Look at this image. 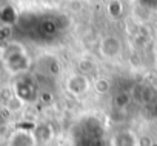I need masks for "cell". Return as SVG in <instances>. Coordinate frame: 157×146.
I'll return each instance as SVG.
<instances>
[{
	"mask_svg": "<svg viewBox=\"0 0 157 146\" xmlns=\"http://www.w3.org/2000/svg\"><path fill=\"white\" fill-rule=\"evenodd\" d=\"M122 49H123V45H122V40L116 36H105L102 40H100V45H99V52L103 58H117L120 54H122Z\"/></svg>",
	"mask_w": 157,
	"mask_h": 146,
	"instance_id": "6da1fadb",
	"label": "cell"
},
{
	"mask_svg": "<svg viewBox=\"0 0 157 146\" xmlns=\"http://www.w3.org/2000/svg\"><path fill=\"white\" fill-rule=\"evenodd\" d=\"M66 89H68L72 95H75V97L83 95V94L90 89V80H88V77H86L85 74H74V76H71V77L68 79V82H66Z\"/></svg>",
	"mask_w": 157,
	"mask_h": 146,
	"instance_id": "7a4b0ae2",
	"label": "cell"
},
{
	"mask_svg": "<svg viewBox=\"0 0 157 146\" xmlns=\"http://www.w3.org/2000/svg\"><path fill=\"white\" fill-rule=\"evenodd\" d=\"M37 138L34 132L25 131V129H17L10 135L8 144L10 146H37Z\"/></svg>",
	"mask_w": 157,
	"mask_h": 146,
	"instance_id": "3957f363",
	"label": "cell"
},
{
	"mask_svg": "<svg viewBox=\"0 0 157 146\" xmlns=\"http://www.w3.org/2000/svg\"><path fill=\"white\" fill-rule=\"evenodd\" d=\"M113 146H139V138L131 131H120L114 135Z\"/></svg>",
	"mask_w": 157,
	"mask_h": 146,
	"instance_id": "277c9868",
	"label": "cell"
},
{
	"mask_svg": "<svg viewBox=\"0 0 157 146\" xmlns=\"http://www.w3.org/2000/svg\"><path fill=\"white\" fill-rule=\"evenodd\" d=\"M34 135H36L37 141L46 143V141L51 140V137H52V131H51V128H49L48 125H40V126H37V128L34 129Z\"/></svg>",
	"mask_w": 157,
	"mask_h": 146,
	"instance_id": "5b68a950",
	"label": "cell"
},
{
	"mask_svg": "<svg viewBox=\"0 0 157 146\" xmlns=\"http://www.w3.org/2000/svg\"><path fill=\"white\" fill-rule=\"evenodd\" d=\"M106 11H108V16L111 19H119L123 14V5L120 0H111L106 6Z\"/></svg>",
	"mask_w": 157,
	"mask_h": 146,
	"instance_id": "8992f818",
	"label": "cell"
},
{
	"mask_svg": "<svg viewBox=\"0 0 157 146\" xmlns=\"http://www.w3.org/2000/svg\"><path fill=\"white\" fill-rule=\"evenodd\" d=\"M94 91L97 92V94H100V95H105V94H108L109 91H111V82L106 79V77H99V79H96V82H94Z\"/></svg>",
	"mask_w": 157,
	"mask_h": 146,
	"instance_id": "52a82bcc",
	"label": "cell"
},
{
	"mask_svg": "<svg viewBox=\"0 0 157 146\" xmlns=\"http://www.w3.org/2000/svg\"><path fill=\"white\" fill-rule=\"evenodd\" d=\"M5 106H6V109L10 111V112H19V111H22V108L25 106V102L19 97V95H11L10 99H8V102L5 103Z\"/></svg>",
	"mask_w": 157,
	"mask_h": 146,
	"instance_id": "ba28073f",
	"label": "cell"
},
{
	"mask_svg": "<svg viewBox=\"0 0 157 146\" xmlns=\"http://www.w3.org/2000/svg\"><path fill=\"white\" fill-rule=\"evenodd\" d=\"M129 103H131V95H129L128 92L122 91V92L116 94V97H114V106H116V108L123 109V108H126Z\"/></svg>",
	"mask_w": 157,
	"mask_h": 146,
	"instance_id": "9c48e42d",
	"label": "cell"
},
{
	"mask_svg": "<svg viewBox=\"0 0 157 146\" xmlns=\"http://www.w3.org/2000/svg\"><path fill=\"white\" fill-rule=\"evenodd\" d=\"M40 100H42L43 103H49V102L52 100V95H51L49 92H42V94H40Z\"/></svg>",
	"mask_w": 157,
	"mask_h": 146,
	"instance_id": "30bf717a",
	"label": "cell"
},
{
	"mask_svg": "<svg viewBox=\"0 0 157 146\" xmlns=\"http://www.w3.org/2000/svg\"><path fill=\"white\" fill-rule=\"evenodd\" d=\"M131 2H139V0H131Z\"/></svg>",
	"mask_w": 157,
	"mask_h": 146,
	"instance_id": "8fae6325",
	"label": "cell"
}]
</instances>
